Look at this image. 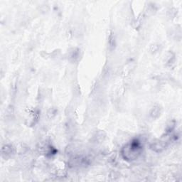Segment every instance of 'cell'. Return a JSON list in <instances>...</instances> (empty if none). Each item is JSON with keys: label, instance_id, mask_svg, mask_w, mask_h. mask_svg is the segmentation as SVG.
I'll list each match as a JSON object with an SVG mask.
<instances>
[{"label": "cell", "instance_id": "3", "mask_svg": "<svg viewBox=\"0 0 182 182\" xmlns=\"http://www.w3.org/2000/svg\"><path fill=\"white\" fill-rule=\"evenodd\" d=\"M105 138V135L103 132H98L95 133V135H93V138H92V141L94 142H100L104 140Z\"/></svg>", "mask_w": 182, "mask_h": 182}, {"label": "cell", "instance_id": "2", "mask_svg": "<svg viewBox=\"0 0 182 182\" xmlns=\"http://www.w3.org/2000/svg\"><path fill=\"white\" fill-rule=\"evenodd\" d=\"M1 153H2V156H4V155H6L7 157L11 156L12 154L15 153V148L13 147V146L9 145V144L5 145L2 147Z\"/></svg>", "mask_w": 182, "mask_h": 182}, {"label": "cell", "instance_id": "4", "mask_svg": "<svg viewBox=\"0 0 182 182\" xmlns=\"http://www.w3.org/2000/svg\"><path fill=\"white\" fill-rule=\"evenodd\" d=\"M161 113V108L160 106H154L152 109L150 111V116L153 118V119H156L160 115Z\"/></svg>", "mask_w": 182, "mask_h": 182}, {"label": "cell", "instance_id": "1", "mask_svg": "<svg viewBox=\"0 0 182 182\" xmlns=\"http://www.w3.org/2000/svg\"><path fill=\"white\" fill-rule=\"evenodd\" d=\"M142 152V143L138 139H134L122 149V156L125 160L133 161L140 156Z\"/></svg>", "mask_w": 182, "mask_h": 182}, {"label": "cell", "instance_id": "5", "mask_svg": "<svg viewBox=\"0 0 182 182\" xmlns=\"http://www.w3.org/2000/svg\"><path fill=\"white\" fill-rule=\"evenodd\" d=\"M56 114V110L55 109H51L48 112V116H50V117H53V115Z\"/></svg>", "mask_w": 182, "mask_h": 182}]
</instances>
